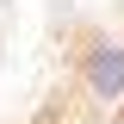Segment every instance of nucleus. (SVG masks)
<instances>
[{
	"instance_id": "1",
	"label": "nucleus",
	"mask_w": 124,
	"mask_h": 124,
	"mask_svg": "<svg viewBox=\"0 0 124 124\" xmlns=\"http://www.w3.org/2000/svg\"><path fill=\"white\" fill-rule=\"evenodd\" d=\"M75 87L93 112H124V37L118 31H87L81 37Z\"/></svg>"
}]
</instances>
